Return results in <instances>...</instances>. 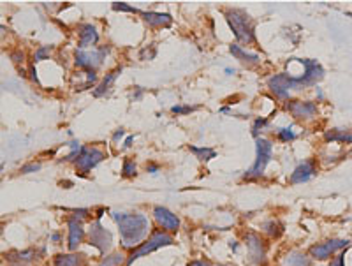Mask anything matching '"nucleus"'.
<instances>
[{
  "label": "nucleus",
  "instance_id": "obj_1",
  "mask_svg": "<svg viewBox=\"0 0 352 266\" xmlns=\"http://www.w3.org/2000/svg\"><path fill=\"white\" fill-rule=\"evenodd\" d=\"M118 224L121 244L125 249H136L144 242L150 231V222L143 213H113Z\"/></svg>",
  "mask_w": 352,
  "mask_h": 266
},
{
  "label": "nucleus",
  "instance_id": "obj_2",
  "mask_svg": "<svg viewBox=\"0 0 352 266\" xmlns=\"http://www.w3.org/2000/svg\"><path fill=\"white\" fill-rule=\"evenodd\" d=\"M226 19H228L229 27L233 28L236 41L243 42V44H252L255 42V34H254V19L246 14V11L243 9H226Z\"/></svg>",
  "mask_w": 352,
  "mask_h": 266
},
{
  "label": "nucleus",
  "instance_id": "obj_3",
  "mask_svg": "<svg viewBox=\"0 0 352 266\" xmlns=\"http://www.w3.org/2000/svg\"><path fill=\"white\" fill-rule=\"evenodd\" d=\"M173 244H174V238L169 235V233L162 231V229H155L152 235L144 240L143 244L137 245L136 249L130 251L129 258H127V261H125V266H130L137 258L152 254L153 251H159V249H162V247H169V245H173Z\"/></svg>",
  "mask_w": 352,
  "mask_h": 266
},
{
  "label": "nucleus",
  "instance_id": "obj_4",
  "mask_svg": "<svg viewBox=\"0 0 352 266\" xmlns=\"http://www.w3.org/2000/svg\"><path fill=\"white\" fill-rule=\"evenodd\" d=\"M255 148H257L255 162H254V166L245 173V178H259V176L264 173V169L269 164V160H271V153H273L271 141L266 139V137H257V139H255Z\"/></svg>",
  "mask_w": 352,
  "mask_h": 266
},
{
  "label": "nucleus",
  "instance_id": "obj_5",
  "mask_svg": "<svg viewBox=\"0 0 352 266\" xmlns=\"http://www.w3.org/2000/svg\"><path fill=\"white\" fill-rule=\"evenodd\" d=\"M88 244L104 256L113 245V235L101 224V221H95L92 222L90 229H88Z\"/></svg>",
  "mask_w": 352,
  "mask_h": 266
},
{
  "label": "nucleus",
  "instance_id": "obj_6",
  "mask_svg": "<svg viewBox=\"0 0 352 266\" xmlns=\"http://www.w3.org/2000/svg\"><path fill=\"white\" fill-rule=\"evenodd\" d=\"M108 53H110L108 46L92 48V50H76V65L87 69V71H95L99 65L103 64L104 57Z\"/></svg>",
  "mask_w": 352,
  "mask_h": 266
},
{
  "label": "nucleus",
  "instance_id": "obj_7",
  "mask_svg": "<svg viewBox=\"0 0 352 266\" xmlns=\"http://www.w3.org/2000/svg\"><path fill=\"white\" fill-rule=\"evenodd\" d=\"M243 238H245L246 252H248L250 256V261L255 263V265H264L268 245H266V242L261 238V235H257L255 231H246Z\"/></svg>",
  "mask_w": 352,
  "mask_h": 266
},
{
  "label": "nucleus",
  "instance_id": "obj_8",
  "mask_svg": "<svg viewBox=\"0 0 352 266\" xmlns=\"http://www.w3.org/2000/svg\"><path fill=\"white\" fill-rule=\"evenodd\" d=\"M268 87L278 99H287L289 90H291V88H299V83L294 76H289V74L282 72V74H276V76L269 78Z\"/></svg>",
  "mask_w": 352,
  "mask_h": 266
},
{
  "label": "nucleus",
  "instance_id": "obj_9",
  "mask_svg": "<svg viewBox=\"0 0 352 266\" xmlns=\"http://www.w3.org/2000/svg\"><path fill=\"white\" fill-rule=\"evenodd\" d=\"M351 244L349 240H330V242H324V244H317L314 247H310V256L319 261H324V259L331 258L335 252L342 251L347 245Z\"/></svg>",
  "mask_w": 352,
  "mask_h": 266
},
{
  "label": "nucleus",
  "instance_id": "obj_10",
  "mask_svg": "<svg viewBox=\"0 0 352 266\" xmlns=\"http://www.w3.org/2000/svg\"><path fill=\"white\" fill-rule=\"evenodd\" d=\"M103 160H104V152H101L99 148H87V146H83V150H81L80 157L76 160V167L85 175V173L92 171Z\"/></svg>",
  "mask_w": 352,
  "mask_h": 266
},
{
  "label": "nucleus",
  "instance_id": "obj_11",
  "mask_svg": "<svg viewBox=\"0 0 352 266\" xmlns=\"http://www.w3.org/2000/svg\"><path fill=\"white\" fill-rule=\"evenodd\" d=\"M153 217H155L157 226L162 228V231L176 233L180 229V219L171 210H167L166 206H155L153 208Z\"/></svg>",
  "mask_w": 352,
  "mask_h": 266
},
{
  "label": "nucleus",
  "instance_id": "obj_12",
  "mask_svg": "<svg viewBox=\"0 0 352 266\" xmlns=\"http://www.w3.org/2000/svg\"><path fill=\"white\" fill-rule=\"evenodd\" d=\"M69 226V251L74 252L85 240V228H83V221L76 219V217H69L67 221Z\"/></svg>",
  "mask_w": 352,
  "mask_h": 266
},
{
  "label": "nucleus",
  "instance_id": "obj_13",
  "mask_svg": "<svg viewBox=\"0 0 352 266\" xmlns=\"http://www.w3.org/2000/svg\"><path fill=\"white\" fill-rule=\"evenodd\" d=\"M285 110L294 118H299V120H301V118L307 120V118H312L317 113V106H315L314 103H303V101H289V103L285 104Z\"/></svg>",
  "mask_w": 352,
  "mask_h": 266
},
{
  "label": "nucleus",
  "instance_id": "obj_14",
  "mask_svg": "<svg viewBox=\"0 0 352 266\" xmlns=\"http://www.w3.org/2000/svg\"><path fill=\"white\" fill-rule=\"evenodd\" d=\"M315 173H317L315 160L310 159V160H307V162H303V164H299V166L296 167L294 171H292L291 178H289V182H291V185H298V183L308 182V180H310Z\"/></svg>",
  "mask_w": 352,
  "mask_h": 266
},
{
  "label": "nucleus",
  "instance_id": "obj_15",
  "mask_svg": "<svg viewBox=\"0 0 352 266\" xmlns=\"http://www.w3.org/2000/svg\"><path fill=\"white\" fill-rule=\"evenodd\" d=\"M5 258H7V261L11 263L12 266H28L39 259V251H35V249L12 251V252H9Z\"/></svg>",
  "mask_w": 352,
  "mask_h": 266
},
{
  "label": "nucleus",
  "instance_id": "obj_16",
  "mask_svg": "<svg viewBox=\"0 0 352 266\" xmlns=\"http://www.w3.org/2000/svg\"><path fill=\"white\" fill-rule=\"evenodd\" d=\"M99 41V34H97V28L94 25H83L80 28V50H88L92 48L94 44H97Z\"/></svg>",
  "mask_w": 352,
  "mask_h": 266
},
{
  "label": "nucleus",
  "instance_id": "obj_17",
  "mask_svg": "<svg viewBox=\"0 0 352 266\" xmlns=\"http://www.w3.org/2000/svg\"><path fill=\"white\" fill-rule=\"evenodd\" d=\"M55 266H87V256L80 252H71V254H58L55 258Z\"/></svg>",
  "mask_w": 352,
  "mask_h": 266
},
{
  "label": "nucleus",
  "instance_id": "obj_18",
  "mask_svg": "<svg viewBox=\"0 0 352 266\" xmlns=\"http://www.w3.org/2000/svg\"><path fill=\"white\" fill-rule=\"evenodd\" d=\"M141 16H143V19L150 27H167V25H171V21H173L171 14H166V12L150 11V12H141Z\"/></svg>",
  "mask_w": 352,
  "mask_h": 266
},
{
  "label": "nucleus",
  "instance_id": "obj_19",
  "mask_svg": "<svg viewBox=\"0 0 352 266\" xmlns=\"http://www.w3.org/2000/svg\"><path fill=\"white\" fill-rule=\"evenodd\" d=\"M282 266H310V258L299 251H292L282 259Z\"/></svg>",
  "mask_w": 352,
  "mask_h": 266
},
{
  "label": "nucleus",
  "instance_id": "obj_20",
  "mask_svg": "<svg viewBox=\"0 0 352 266\" xmlns=\"http://www.w3.org/2000/svg\"><path fill=\"white\" fill-rule=\"evenodd\" d=\"M121 72V67H117L115 71H111L110 74H106V78L103 80V83L99 85L97 88L94 90V97H101V95H104L106 92H110L111 85L115 83V80H117V76Z\"/></svg>",
  "mask_w": 352,
  "mask_h": 266
},
{
  "label": "nucleus",
  "instance_id": "obj_21",
  "mask_svg": "<svg viewBox=\"0 0 352 266\" xmlns=\"http://www.w3.org/2000/svg\"><path fill=\"white\" fill-rule=\"evenodd\" d=\"M229 51H231V53L235 55V57L238 58V60L245 62V64H259V60H261V58H259L257 55L246 53V51L243 50L241 46H238V44H233L231 48H229Z\"/></svg>",
  "mask_w": 352,
  "mask_h": 266
},
{
  "label": "nucleus",
  "instance_id": "obj_22",
  "mask_svg": "<svg viewBox=\"0 0 352 266\" xmlns=\"http://www.w3.org/2000/svg\"><path fill=\"white\" fill-rule=\"evenodd\" d=\"M326 141H342V143H352V131L345 129H333L324 134Z\"/></svg>",
  "mask_w": 352,
  "mask_h": 266
},
{
  "label": "nucleus",
  "instance_id": "obj_23",
  "mask_svg": "<svg viewBox=\"0 0 352 266\" xmlns=\"http://www.w3.org/2000/svg\"><path fill=\"white\" fill-rule=\"evenodd\" d=\"M261 229H262V233H266V235L271 236V238H278V236L282 235V231H284V226H282L278 221H275V219H269V221L262 222Z\"/></svg>",
  "mask_w": 352,
  "mask_h": 266
},
{
  "label": "nucleus",
  "instance_id": "obj_24",
  "mask_svg": "<svg viewBox=\"0 0 352 266\" xmlns=\"http://www.w3.org/2000/svg\"><path fill=\"white\" fill-rule=\"evenodd\" d=\"M189 150L199 160H212L217 157V152L213 148H205V146H189Z\"/></svg>",
  "mask_w": 352,
  "mask_h": 266
},
{
  "label": "nucleus",
  "instance_id": "obj_25",
  "mask_svg": "<svg viewBox=\"0 0 352 266\" xmlns=\"http://www.w3.org/2000/svg\"><path fill=\"white\" fill-rule=\"evenodd\" d=\"M125 254H121V252H115V254L111 256H106V258L103 259V261L99 263L97 266H121L125 265Z\"/></svg>",
  "mask_w": 352,
  "mask_h": 266
},
{
  "label": "nucleus",
  "instance_id": "obj_26",
  "mask_svg": "<svg viewBox=\"0 0 352 266\" xmlns=\"http://www.w3.org/2000/svg\"><path fill=\"white\" fill-rule=\"evenodd\" d=\"M121 175L125 178H130V176H136L137 175V167H136V162H134L130 157L123 160V167H121Z\"/></svg>",
  "mask_w": 352,
  "mask_h": 266
},
{
  "label": "nucleus",
  "instance_id": "obj_27",
  "mask_svg": "<svg viewBox=\"0 0 352 266\" xmlns=\"http://www.w3.org/2000/svg\"><path fill=\"white\" fill-rule=\"evenodd\" d=\"M51 50H53V46H41V48L35 51L34 60L35 62H41V60H44V58H48L49 53H51Z\"/></svg>",
  "mask_w": 352,
  "mask_h": 266
},
{
  "label": "nucleus",
  "instance_id": "obj_28",
  "mask_svg": "<svg viewBox=\"0 0 352 266\" xmlns=\"http://www.w3.org/2000/svg\"><path fill=\"white\" fill-rule=\"evenodd\" d=\"M266 126H268V120H266V118H257V120L254 122V126H252V134L257 137L259 136V131L264 129Z\"/></svg>",
  "mask_w": 352,
  "mask_h": 266
},
{
  "label": "nucleus",
  "instance_id": "obj_29",
  "mask_svg": "<svg viewBox=\"0 0 352 266\" xmlns=\"http://www.w3.org/2000/svg\"><path fill=\"white\" fill-rule=\"evenodd\" d=\"M41 169V164L39 162H30V164H25V166H21V169H19V173L21 175H27V173H35Z\"/></svg>",
  "mask_w": 352,
  "mask_h": 266
},
{
  "label": "nucleus",
  "instance_id": "obj_30",
  "mask_svg": "<svg viewBox=\"0 0 352 266\" xmlns=\"http://www.w3.org/2000/svg\"><path fill=\"white\" fill-rule=\"evenodd\" d=\"M276 136H278V139H280V141H292V139H296V134L292 133L291 129H280Z\"/></svg>",
  "mask_w": 352,
  "mask_h": 266
},
{
  "label": "nucleus",
  "instance_id": "obj_31",
  "mask_svg": "<svg viewBox=\"0 0 352 266\" xmlns=\"http://www.w3.org/2000/svg\"><path fill=\"white\" fill-rule=\"evenodd\" d=\"M197 108L194 106H173L171 108V111H173L174 115H187V113H192V111H196Z\"/></svg>",
  "mask_w": 352,
  "mask_h": 266
},
{
  "label": "nucleus",
  "instance_id": "obj_32",
  "mask_svg": "<svg viewBox=\"0 0 352 266\" xmlns=\"http://www.w3.org/2000/svg\"><path fill=\"white\" fill-rule=\"evenodd\" d=\"M113 9L115 11H127V12H137L136 7H130V5H127L125 2H115L113 4Z\"/></svg>",
  "mask_w": 352,
  "mask_h": 266
},
{
  "label": "nucleus",
  "instance_id": "obj_33",
  "mask_svg": "<svg viewBox=\"0 0 352 266\" xmlns=\"http://www.w3.org/2000/svg\"><path fill=\"white\" fill-rule=\"evenodd\" d=\"M189 266H212V263L208 259H194L189 263Z\"/></svg>",
  "mask_w": 352,
  "mask_h": 266
},
{
  "label": "nucleus",
  "instance_id": "obj_34",
  "mask_svg": "<svg viewBox=\"0 0 352 266\" xmlns=\"http://www.w3.org/2000/svg\"><path fill=\"white\" fill-rule=\"evenodd\" d=\"M344 258H345L344 254H338L337 258H333V261L330 263V266H345L344 265Z\"/></svg>",
  "mask_w": 352,
  "mask_h": 266
},
{
  "label": "nucleus",
  "instance_id": "obj_35",
  "mask_svg": "<svg viewBox=\"0 0 352 266\" xmlns=\"http://www.w3.org/2000/svg\"><path fill=\"white\" fill-rule=\"evenodd\" d=\"M123 134H125L123 129H118L117 133H115V136H113V141H118L120 137H123Z\"/></svg>",
  "mask_w": 352,
  "mask_h": 266
},
{
  "label": "nucleus",
  "instance_id": "obj_36",
  "mask_svg": "<svg viewBox=\"0 0 352 266\" xmlns=\"http://www.w3.org/2000/svg\"><path fill=\"white\" fill-rule=\"evenodd\" d=\"M148 171H150V173H157V171H159V166H157V164H148Z\"/></svg>",
  "mask_w": 352,
  "mask_h": 266
},
{
  "label": "nucleus",
  "instance_id": "obj_37",
  "mask_svg": "<svg viewBox=\"0 0 352 266\" xmlns=\"http://www.w3.org/2000/svg\"><path fill=\"white\" fill-rule=\"evenodd\" d=\"M132 141H134V136H129V137H127V139H125V143H123L125 148H129L130 144H132Z\"/></svg>",
  "mask_w": 352,
  "mask_h": 266
},
{
  "label": "nucleus",
  "instance_id": "obj_38",
  "mask_svg": "<svg viewBox=\"0 0 352 266\" xmlns=\"http://www.w3.org/2000/svg\"><path fill=\"white\" fill-rule=\"evenodd\" d=\"M12 58L14 62H23V53H12Z\"/></svg>",
  "mask_w": 352,
  "mask_h": 266
},
{
  "label": "nucleus",
  "instance_id": "obj_39",
  "mask_svg": "<svg viewBox=\"0 0 352 266\" xmlns=\"http://www.w3.org/2000/svg\"><path fill=\"white\" fill-rule=\"evenodd\" d=\"M51 240H53V242H58V240H60V236H58V235H53V236H51Z\"/></svg>",
  "mask_w": 352,
  "mask_h": 266
},
{
  "label": "nucleus",
  "instance_id": "obj_40",
  "mask_svg": "<svg viewBox=\"0 0 352 266\" xmlns=\"http://www.w3.org/2000/svg\"><path fill=\"white\" fill-rule=\"evenodd\" d=\"M231 249H233V251H236V249H238V245H236V242H231Z\"/></svg>",
  "mask_w": 352,
  "mask_h": 266
},
{
  "label": "nucleus",
  "instance_id": "obj_41",
  "mask_svg": "<svg viewBox=\"0 0 352 266\" xmlns=\"http://www.w3.org/2000/svg\"><path fill=\"white\" fill-rule=\"evenodd\" d=\"M219 266H233V265H219Z\"/></svg>",
  "mask_w": 352,
  "mask_h": 266
},
{
  "label": "nucleus",
  "instance_id": "obj_42",
  "mask_svg": "<svg viewBox=\"0 0 352 266\" xmlns=\"http://www.w3.org/2000/svg\"><path fill=\"white\" fill-rule=\"evenodd\" d=\"M0 235H2V226H0Z\"/></svg>",
  "mask_w": 352,
  "mask_h": 266
},
{
  "label": "nucleus",
  "instance_id": "obj_43",
  "mask_svg": "<svg viewBox=\"0 0 352 266\" xmlns=\"http://www.w3.org/2000/svg\"><path fill=\"white\" fill-rule=\"evenodd\" d=\"M0 169H2V167H0Z\"/></svg>",
  "mask_w": 352,
  "mask_h": 266
}]
</instances>
